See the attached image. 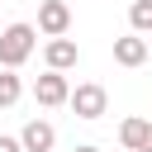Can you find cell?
Masks as SVG:
<instances>
[{"instance_id":"cell-1","label":"cell","mask_w":152,"mask_h":152,"mask_svg":"<svg viewBox=\"0 0 152 152\" xmlns=\"http://www.w3.org/2000/svg\"><path fill=\"white\" fill-rule=\"evenodd\" d=\"M33 43H38V28H33V24H10V28L0 33V66H5V71H19V66L28 62Z\"/></svg>"},{"instance_id":"cell-2","label":"cell","mask_w":152,"mask_h":152,"mask_svg":"<svg viewBox=\"0 0 152 152\" xmlns=\"http://www.w3.org/2000/svg\"><path fill=\"white\" fill-rule=\"evenodd\" d=\"M66 104L76 109V119H86V124H90V119H100V114L109 109V95H104V86H100V81H86V86H76V90H71V100H66Z\"/></svg>"},{"instance_id":"cell-3","label":"cell","mask_w":152,"mask_h":152,"mask_svg":"<svg viewBox=\"0 0 152 152\" xmlns=\"http://www.w3.org/2000/svg\"><path fill=\"white\" fill-rule=\"evenodd\" d=\"M66 28H71V5H66V0H43V5H38V33L66 38Z\"/></svg>"},{"instance_id":"cell-4","label":"cell","mask_w":152,"mask_h":152,"mask_svg":"<svg viewBox=\"0 0 152 152\" xmlns=\"http://www.w3.org/2000/svg\"><path fill=\"white\" fill-rule=\"evenodd\" d=\"M33 100H38L43 109H57V104H66V100H71V86H66V76H62V71H43V76L33 81Z\"/></svg>"},{"instance_id":"cell-5","label":"cell","mask_w":152,"mask_h":152,"mask_svg":"<svg viewBox=\"0 0 152 152\" xmlns=\"http://www.w3.org/2000/svg\"><path fill=\"white\" fill-rule=\"evenodd\" d=\"M152 57V43L142 38V33H124V38H114V62L119 66H142Z\"/></svg>"},{"instance_id":"cell-6","label":"cell","mask_w":152,"mask_h":152,"mask_svg":"<svg viewBox=\"0 0 152 152\" xmlns=\"http://www.w3.org/2000/svg\"><path fill=\"white\" fill-rule=\"evenodd\" d=\"M19 142H24V152H52L57 147V128L48 119H28L24 133H19Z\"/></svg>"},{"instance_id":"cell-7","label":"cell","mask_w":152,"mask_h":152,"mask_svg":"<svg viewBox=\"0 0 152 152\" xmlns=\"http://www.w3.org/2000/svg\"><path fill=\"white\" fill-rule=\"evenodd\" d=\"M43 57H48V71H71V66L81 62V48H76L71 38H48Z\"/></svg>"},{"instance_id":"cell-8","label":"cell","mask_w":152,"mask_h":152,"mask_svg":"<svg viewBox=\"0 0 152 152\" xmlns=\"http://www.w3.org/2000/svg\"><path fill=\"white\" fill-rule=\"evenodd\" d=\"M147 133H152V119H124V124H119V142H124L128 152H142Z\"/></svg>"},{"instance_id":"cell-9","label":"cell","mask_w":152,"mask_h":152,"mask_svg":"<svg viewBox=\"0 0 152 152\" xmlns=\"http://www.w3.org/2000/svg\"><path fill=\"white\" fill-rule=\"evenodd\" d=\"M128 24H133V33H152V0H133L128 5Z\"/></svg>"},{"instance_id":"cell-10","label":"cell","mask_w":152,"mask_h":152,"mask_svg":"<svg viewBox=\"0 0 152 152\" xmlns=\"http://www.w3.org/2000/svg\"><path fill=\"white\" fill-rule=\"evenodd\" d=\"M19 95H24V86H19V76H14V71H0V109H10V104H19Z\"/></svg>"},{"instance_id":"cell-11","label":"cell","mask_w":152,"mask_h":152,"mask_svg":"<svg viewBox=\"0 0 152 152\" xmlns=\"http://www.w3.org/2000/svg\"><path fill=\"white\" fill-rule=\"evenodd\" d=\"M0 152H24V142H19V138H5V133H0Z\"/></svg>"},{"instance_id":"cell-12","label":"cell","mask_w":152,"mask_h":152,"mask_svg":"<svg viewBox=\"0 0 152 152\" xmlns=\"http://www.w3.org/2000/svg\"><path fill=\"white\" fill-rule=\"evenodd\" d=\"M76 152H100V147H95V142H81V147H76Z\"/></svg>"}]
</instances>
